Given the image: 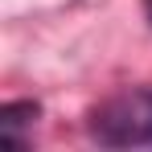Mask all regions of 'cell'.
Segmentation results:
<instances>
[{"instance_id": "3957f363", "label": "cell", "mask_w": 152, "mask_h": 152, "mask_svg": "<svg viewBox=\"0 0 152 152\" xmlns=\"http://www.w3.org/2000/svg\"><path fill=\"white\" fill-rule=\"evenodd\" d=\"M144 17H148V21H152V0H144Z\"/></svg>"}, {"instance_id": "6da1fadb", "label": "cell", "mask_w": 152, "mask_h": 152, "mask_svg": "<svg viewBox=\"0 0 152 152\" xmlns=\"http://www.w3.org/2000/svg\"><path fill=\"white\" fill-rule=\"evenodd\" d=\"M91 136L107 148H144L152 144V86H132L103 99L86 115Z\"/></svg>"}, {"instance_id": "7a4b0ae2", "label": "cell", "mask_w": 152, "mask_h": 152, "mask_svg": "<svg viewBox=\"0 0 152 152\" xmlns=\"http://www.w3.org/2000/svg\"><path fill=\"white\" fill-rule=\"evenodd\" d=\"M41 115V107L33 99H21V103H4L0 107V136L8 144H21V127H33V119Z\"/></svg>"}]
</instances>
